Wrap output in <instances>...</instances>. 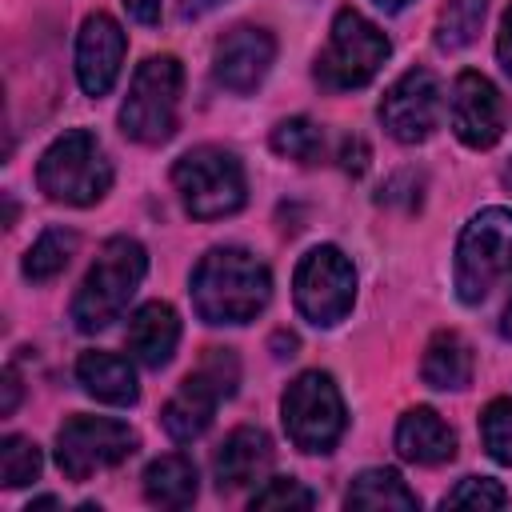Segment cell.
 Segmentation results:
<instances>
[{"label": "cell", "mask_w": 512, "mask_h": 512, "mask_svg": "<svg viewBox=\"0 0 512 512\" xmlns=\"http://www.w3.org/2000/svg\"><path fill=\"white\" fill-rule=\"evenodd\" d=\"M124 28L108 12H88L80 32H76V80L84 96H104L112 92L120 64H124Z\"/></svg>", "instance_id": "cell-15"}, {"label": "cell", "mask_w": 512, "mask_h": 512, "mask_svg": "<svg viewBox=\"0 0 512 512\" xmlns=\"http://www.w3.org/2000/svg\"><path fill=\"white\" fill-rule=\"evenodd\" d=\"M396 452L408 460V464H424V468H436V464H448L456 456V432L440 420V412L416 404L400 416L396 424Z\"/></svg>", "instance_id": "cell-17"}, {"label": "cell", "mask_w": 512, "mask_h": 512, "mask_svg": "<svg viewBox=\"0 0 512 512\" xmlns=\"http://www.w3.org/2000/svg\"><path fill=\"white\" fill-rule=\"evenodd\" d=\"M272 152L296 164H316L324 156V132L308 116H288L272 128Z\"/></svg>", "instance_id": "cell-25"}, {"label": "cell", "mask_w": 512, "mask_h": 512, "mask_svg": "<svg viewBox=\"0 0 512 512\" xmlns=\"http://www.w3.org/2000/svg\"><path fill=\"white\" fill-rule=\"evenodd\" d=\"M136 448V428L112 416H68L56 432V464L68 480H88L104 468H116Z\"/></svg>", "instance_id": "cell-11"}, {"label": "cell", "mask_w": 512, "mask_h": 512, "mask_svg": "<svg viewBox=\"0 0 512 512\" xmlns=\"http://www.w3.org/2000/svg\"><path fill=\"white\" fill-rule=\"evenodd\" d=\"M180 88L184 68L176 56L164 52L136 64L128 96L120 104V132L136 144H164L180 124Z\"/></svg>", "instance_id": "cell-5"}, {"label": "cell", "mask_w": 512, "mask_h": 512, "mask_svg": "<svg viewBox=\"0 0 512 512\" xmlns=\"http://www.w3.org/2000/svg\"><path fill=\"white\" fill-rule=\"evenodd\" d=\"M196 488H200L196 484V464L180 452L156 456L144 468V496L156 508H188L196 500Z\"/></svg>", "instance_id": "cell-21"}, {"label": "cell", "mask_w": 512, "mask_h": 512, "mask_svg": "<svg viewBox=\"0 0 512 512\" xmlns=\"http://www.w3.org/2000/svg\"><path fill=\"white\" fill-rule=\"evenodd\" d=\"M340 164H344V172L360 176L368 168V144L364 140H344L340 144Z\"/></svg>", "instance_id": "cell-30"}, {"label": "cell", "mask_w": 512, "mask_h": 512, "mask_svg": "<svg viewBox=\"0 0 512 512\" xmlns=\"http://www.w3.org/2000/svg\"><path fill=\"white\" fill-rule=\"evenodd\" d=\"M180 344V316L164 300H148L128 320V352L144 368H164Z\"/></svg>", "instance_id": "cell-18"}, {"label": "cell", "mask_w": 512, "mask_h": 512, "mask_svg": "<svg viewBox=\"0 0 512 512\" xmlns=\"http://www.w3.org/2000/svg\"><path fill=\"white\" fill-rule=\"evenodd\" d=\"M172 184L192 220H224L244 208L248 180L240 160L220 144H200L172 164Z\"/></svg>", "instance_id": "cell-4"}, {"label": "cell", "mask_w": 512, "mask_h": 512, "mask_svg": "<svg viewBox=\"0 0 512 512\" xmlns=\"http://www.w3.org/2000/svg\"><path fill=\"white\" fill-rule=\"evenodd\" d=\"M512 272V208L476 212L456 240V296L480 304Z\"/></svg>", "instance_id": "cell-8"}, {"label": "cell", "mask_w": 512, "mask_h": 512, "mask_svg": "<svg viewBox=\"0 0 512 512\" xmlns=\"http://www.w3.org/2000/svg\"><path fill=\"white\" fill-rule=\"evenodd\" d=\"M272 300L268 264L236 244L212 248L192 268V308L204 324H248Z\"/></svg>", "instance_id": "cell-1"}, {"label": "cell", "mask_w": 512, "mask_h": 512, "mask_svg": "<svg viewBox=\"0 0 512 512\" xmlns=\"http://www.w3.org/2000/svg\"><path fill=\"white\" fill-rule=\"evenodd\" d=\"M0 388H4V396H0V416H12V412H16V404H20V376H16V368H12V364L4 368Z\"/></svg>", "instance_id": "cell-31"}, {"label": "cell", "mask_w": 512, "mask_h": 512, "mask_svg": "<svg viewBox=\"0 0 512 512\" xmlns=\"http://www.w3.org/2000/svg\"><path fill=\"white\" fill-rule=\"evenodd\" d=\"M504 504H508V492L492 476H464L444 496V508H504Z\"/></svg>", "instance_id": "cell-28"}, {"label": "cell", "mask_w": 512, "mask_h": 512, "mask_svg": "<svg viewBox=\"0 0 512 512\" xmlns=\"http://www.w3.org/2000/svg\"><path fill=\"white\" fill-rule=\"evenodd\" d=\"M144 272H148V252L140 240H132V236L104 240L72 296V324L80 332H100L112 320H120V312L136 296Z\"/></svg>", "instance_id": "cell-2"}, {"label": "cell", "mask_w": 512, "mask_h": 512, "mask_svg": "<svg viewBox=\"0 0 512 512\" xmlns=\"http://www.w3.org/2000/svg\"><path fill=\"white\" fill-rule=\"evenodd\" d=\"M500 332H504V336H512V296H508V304H504V320H500Z\"/></svg>", "instance_id": "cell-37"}, {"label": "cell", "mask_w": 512, "mask_h": 512, "mask_svg": "<svg viewBox=\"0 0 512 512\" xmlns=\"http://www.w3.org/2000/svg\"><path fill=\"white\" fill-rule=\"evenodd\" d=\"M272 348H276V356H296V336L292 332H276Z\"/></svg>", "instance_id": "cell-34"}, {"label": "cell", "mask_w": 512, "mask_h": 512, "mask_svg": "<svg viewBox=\"0 0 512 512\" xmlns=\"http://www.w3.org/2000/svg\"><path fill=\"white\" fill-rule=\"evenodd\" d=\"M380 124L400 144H420L440 124V84L428 68H408L380 100Z\"/></svg>", "instance_id": "cell-12"}, {"label": "cell", "mask_w": 512, "mask_h": 512, "mask_svg": "<svg viewBox=\"0 0 512 512\" xmlns=\"http://www.w3.org/2000/svg\"><path fill=\"white\" fill-rule=\"evenodd\" d=\"M272 60H276L272 32L256 28V24H236L212 48V80H216V88H224L232 96H248L264 84Z\"/></svg>", "instance_id": "cell-13"}, {"label": "cell", "mask_w": 512, "mask_h": 512, "mask_svg": "<svg viewBox=\"0 0 512 512\" xmlns=\"http://www.w3.org/2000/svg\"><path fill=\"white\" fill-rule=\"evenodd\" d=\"M76 232L72 228H44L36 240H32V248L24 252V276L32 280V284H44V280H56L64 268H68V260L76 256Z\"/></svg>", "instance_id": "cell-23"}, {"label": "cell", "mask_w": 512, "mask_h": 512, "mask_svg": "<svg viewBox=\"0 0 512 512\" xmlns=\"http://www.w3.org/2000/svg\"><path fill=\"white\" fill-rule=\"evenodd\" d=\"M120 4H124L128 16L140 20V24H156V20H160V0H120Z\"/></svg>", "instance_id": "cell-33"}, {"label": "cell", "mask_w": 512, "mask_h": 512, "mask_svg": "<svg viewBox=\"0 0 512 512\" xmlns=\"http://www.w3.org/2000/svg\"><path fill=\"white\" fill-rule=\"evenodd\" d=\"M448 116H452V132L460 136V144H468L476 152L492 148L504 136V96L484 72L468 68L452 80Z\"/></svg>", "instance_id": "cell-14"}, {"label": "cell", "mask_w": 512, "mask_h": 512, "mask_svg": "<svg viewBox=\"0 0 512 512\" xmlns=\"http://www.w3.org/2000/svg\"><path fill=\"white\" fill-rule=\"evenodd\" d=\"M224 0H184V16H204L212 8H220Z\"/></svg>", "instance_id": "cell-35"}, {"label": "cell", "mask_w": 512, "mask_h": 512, "mask_svg": "<svg viewBox=\"0 0 512 512\" xmlns=\"http://www.w3.org/2000/svg\"><path fill=\"white\" fill-rule=\"evenodd\" d=\"M36 184L48 200L88 208L108 196L112 188V164L100 148V140L88 128H68L60 132L36 164Z\"/></svg>", "instance_id": "cell-3"}, {"label": "cell", "mask_w": 512, "mask_h": 512, "mask_svg": "<svg viewBox=\"0 0 512 512\" xmlns=\"http://www.w3.org/2000/svg\"><path fill=\"white\" fill-rule=\"evenodd\" d=\"M240 384V360L232 348H208L200 356V364L180 380V388L168 396L160 420H164V432L180 444L204 436V428L212 424L216 416V404L228 400Z\"/></svg>", "instance_id": "cell-7"}, {"label": "cell", "mask_w": 512, "mask_h": 512, "mask_svg": "<svg viewBox=\"0 0 512 512\" xmlns=\"http://www.w3.org/2000/svg\"><path fill=\"white\" fill-rule=\"evenodd\" d=\"M344 504H348V508H400V512H416V508H420L416 492L400 480L396 468H364V472L348 484Z\"/></svg>", "instance_id": "cell-22"}, {"label": "cell", "mask_w": 512, "mask_h": 512, "mask_svg": "<svg viewBox=\"0 0 512 512\" xmlns=\"http://www.w3.org/2000/svg\"><path fill=\"white\" fill-rule=\"evenodd\" d=\"M32 508H60V500H56V496H40V500H32L24 512H32Z\"/></svg>", "instance_id": "cell-36"}, {"label": "cell", "mask_w": 512, "mask_h": 512, "mask_svg": "<svg viewBox=\"0 0 512 512\" xmlns=\"http://www.w3.org/2000/svg\"><path fill=\"white\" fill-rule=\"evenodd\" d=\"M292 300L296 312L316 324V328H332L352 312L356 300V268L352 260L336 248V244H316L300 256L296 272H292Z\"/></svg>", "instance_id": "cell-10"}, {"label": "cell", "mask_w": 512, "mask_h": 512, "mask_svg": "<svg viewBox=\"0 0 512 512\" xmlns=\"http://www.w3.org/2000/svg\"><path fill=\"white\" fill-rule=\"evenodd\" d=\"M280 420H284L288 440L300 452H332L348 424L336 380L320 368L300 372L280 400Z\"/></svg>", "instance_id": "cell-9"}, {"label": "cell", "mask_w": 512, "mask_h": 512, "mask_svg": "<svg viewBox=\"0 0 512 512\" xmlns=\"http://www.w3.org/2000/svg\"><path fill=\"white\" fill-rule=\"evenodd\" d=\"M480 440L492 460L512 464V400H492L480 412Z\"/></svg>", "instance_id": "cell-27"}, {"label": "cell", "mask_w": 512, "mask_h": 512, "mask_svg": "<svg viewBox=\"0 0 512 512\" xmlns=\"http://www.w3.org/2000/svg\"><path fill=\"white\" fill-rule=\"evenodd\" d=\"M248 504L252 508H312L316 496L296 476H272V480H264V488L252 492Z\"/></svg>", "instance_id": "cell-29"}, {"label": "cell", "mask_w": 512, "mask_h": 512, "mask_svg": "<svg viewBox=\"0 0 512 512\" xmlns=\"http://www.w3.org/2000/svg\"><path fill=\"white\" fill-rule=\"evenodd\" d=\"M484 12H488V0H448L436 16V48L440 52H460L476 40L480 24H484Z\"/></svg>", "instance_id": "cell-24"}, {"label": "cell", "mask_w": 512, "mask_h": 512, "mask_svg": "<svg viewBox=\"0 0 512 512\" xmlns=\"http://www.w3.org/2000/svg\"><path fill=\"white\" fill-rule=\"evenodd\" d=\"M496 56H500V68L512 76V4L500 20V32H496Z\"/></svg>", "instance_id": "cell-32"}, {"label": "cell", "mask_w": 512, "mask_h": 512, "mask_svg": "<svg viewBox=\"0 0 512 512\" xmlns=\"http://www.w3.org/2000/svg\"><path fill=\"white\" fill-rule=\"evenodd\" d=\"M388 52H392L388 36L368 16H360L356 8H340L332 16L328 44L316 56L312 76L324 92H352V88H364L384 68Z\"/></svg>", "instance_id": "cell-6"}, {"label": "cell", "mask_w": 512, "mask_h": 512, "mask_svg": "<svg viewBox=\"0 0 512 512\" xmlns=\"http://www.w3.org/2000/svg\"><path fill=\"white\" fill-rule=\"evenodd\" d=\"M76 380L88 396H96L100 404H116V408H128L136 404L140 396V384H136V368L116 356V352H100V348H88L80 352L76 360Z\"/></svg>", "instance_id": "cell-19"}, {"label": "cell", "mask_w": 512, "mask_h": 512, "mask_svg": "<svg viewBox=\"0 0 512 512\" xmlns=\"http://www.w3.org/2000/svg\"><path fill=\"white\" fill-rule=\"evenodd\" d=\"M272 468V440L264 428L256 424H240L224 436V444L212 456V472H216V488L220 492H236L256 484L264 472Z\"/></svg>", "instance_id": "cell-16"}, {"label": "cell", "mask_w": 512, "mask_h": 512, "mask_svg": "<svg viewBox=\"0 0 512 512\" xmlns=\"http://www.w3.org/2000/svg\"><path fill=\"white\" fill-rule=\"evenodd\" d=\"M44 456L28 436H4L0 440V484L4 488H24L40 476Z\"/></svg>", "instance_id": "cell-26"}, {"label": "cell", "mask_w": 512, "mask_h": 512, "mask_svg": "<svg viewBox=\"0 0 512 512\" xmlns=\"http://www.w3.org/2000/svg\"><path fill=\"white\" fill-rule=\"evenodd\" d=\"M504 180H508V184H512V164H508V172H504Z\"/></svg>", "instance_id": "cell-40"}, {"label": "cell", "mask_w": 512, "mask_h": 512, "mask_svg": "<svg viewBox=\"0 0 512 512\" xmlns=\"http://www.w3.org/2000/svg\"><path fill=\"white\" fill-rule=\"evenodd\" d=\"M12 220H16V204H12V196H4V224L12 228Z\"/></svg>", "instance_id": "cell-38"}, {"label": "cell", "mask_w": 512, "mask_h": 512, "mask_svg": "<svg viewBox=\"0 0 512 512\" xmlns=\"http://www.w3.org/2000/svg\"><path fill=\"white\" fill-rule=\"evenodd\" d=\"M376 4H380V8H392V12H396V8H404L408 0H376Z\"/></svg>", "instance_id": "cell-39"}, {"label": "cell", "mask_w": 512, "mask_h": 512, "mask_svg": "<svg viewBox=\"0 0 512 512\" xmlns=\"http://www.w3.org/2000/svg\"><path fill=\"white\" fill-rule=\"evenodd\" d=\"M472 368H476L472 348H468V340H464L460 332H452V328H440V332L428 340L424 360H420V376H424V384L436 388V392H460V388H468V384H472Z\"/></svg>", "instance_id": "cell-20"}]
</instances>
